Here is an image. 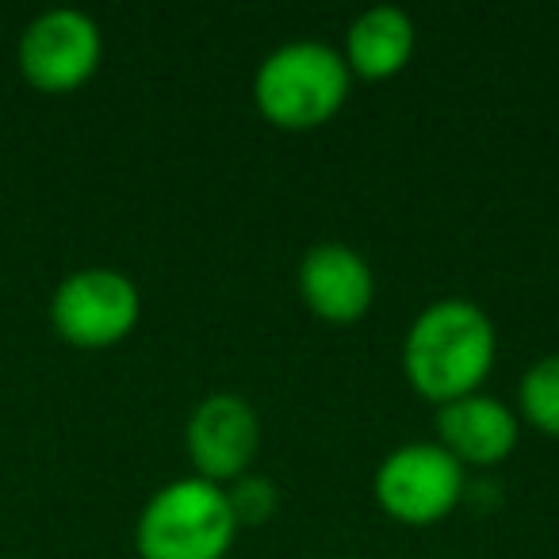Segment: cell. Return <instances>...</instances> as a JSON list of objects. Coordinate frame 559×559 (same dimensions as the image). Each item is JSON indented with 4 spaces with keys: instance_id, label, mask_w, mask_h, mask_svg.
I'll use <instances>...</instances> for the list:
<instances>
[{
    "instance_id": "30bf717a",
    "label": "cell",
    "mask_w": 559,
    "mask_h": 559,
    "mask_svg": "<svg viewBox=\"0 0 559 559\" xmlns=\"http://www.w3.org/2000/svg\"><path fill=\"white\" fill-rule=\"evenodd\" d=\"M414 16L399 4H372L345 32V62L360 78H391L414 55Z\"/></svg>"
},
{
    "instance_id": "5b68a950",
    "label": "cell",
    "mask_w": 559,
    "mask_h": 559,
    "mask_svg": "<svg viewBox=\"0 0 559 559\" xmlns=\"http://www.w3.org/2000/svg\"><path fill=\"white\" fill-rule=\"evenodd\" d=\"M142 314V296L134 280L119 269H78L58 284L50 299V322L58 337L78 349H108L123 342Z\"/></svg>"
},
{
    "instance_id": "ba28073f",
    "label": "cell",
    "mask_w": 559,
    "mask_h": 559,
    "mask_svg": "<svg viewBox=\"0 0 559 559\" xmlns=\"http://www.w3.org/2000/svg\"><path fill=\"white\" fill-rule=\"evenodd\" d=\"M299 292L326 322H357L376 299V272L349 241H314L299 261Z\"/></svg>"
},
{
    "instance_id": "4fadbf2b",
    "label": "cell",
    "mask_w": 559,
    "mask_h": 559,
    "mask_svg": "<svg viewBox=\"0 0 559 559\" xmlns=\"http://www.w3.org/2000/svg\"><path fill=\"white\" fill-rule=\"evenodd\" d=\"M556 238H559V223H556Z\"/></svg>"
},
{
    "instance_id": "52a82bcc",
    "label": "cell",
    "mask_w": 559,
    "mask_h": 559,
    "mask_svg": "<svg viewBox=\"0 0 559 559\" xmlns=\"http://www.w3.org/2000/svg\"><path fill=\"white\" fill-rule=\"evenodd\" d=\"M185 449L195 464V475L211 483H230L249 472L257 449H261V418L234 391H215L200 399L188 414Z\"/></svg>"
},
{
    "instance_id": "8fae6325",
    "label": "cell",
    "mask_w": 559,
    "mask_h": 559,
    "mask_svg": "<svg viewBox=\"0 0 559 559\" xmlns=\"http://www.w3.org/2000/svg\"><path fill=\"white\" fill-rule=\"evenodd\" d=\"M518 406L540 433L559 437V353L533 360L521 372L518 383Z\"/></svg>"
},
{
    "instance_id": "6da1fadb",
    "label": "cell",
    "mask_w": 559,
    "mask_h": 559,
    "mask_svg": "<svg viewBox=\"0 0 559 559\" xmlns=\"http://www.w3.org/2000/svg\"><path fill=\"white\" fill-rule=\"evenodd\" d=\"M498 353L495 319L460 296L433 299L403 337V372L437 406L479 391Z\"/></svg>"
},
{
    "instance_id": "7c38bea8",
    "label": "cell",
    "mask_w": 559,
    "mask_h": 559,
    "mask_svg": "<svg viewBox=\"0 0 559 559\" xmlns=\"http://www.w3.org/2000/svg\"><path fill=\"white\" fill-rule=\"evenodd\" d=\"M226 502H230L234 521L241 525H264L280 510V487L261 472H246L226 483Z\"/></svg>"
},
{
    "instance_id": "3957f363",
    "label": "cell",
    "mask_w": 559,
    "mask_h": 559,
    "mask_svg": "<svg viewBox=\"0 0 559 559\" xmlns=\"http://www.w3.org/2000/svg\"><path fill=\"white\" fill-rule=\"evenodd\" d=\"M238 536L226 490L200 475H185L146 498L134 521L139 559H223Z\"/></svg>"
},
{
    "instance_id": "7a4b0ae2",
    "label": "cell",
    "mask_w": 559,
    "mask_h": 559,
    "mask_svg": "<svg viewBox=\"0 0 559 559\" xmlns=\"http://www.w3.org/2000/svg\"><path fill=\"white\" fill-rule=\"evenodd\" d=\"M253 100L276 127L311 131L349 100V62L322 39H288L253 73Z\"/></svg>"
},
{
    "instance_id": "8992f818",
    "label": "cell",
    "mask_w": 559,
    "mask_h": 559,
    "mask_svg": "<svg viewBox=\"0 0 559 559\" xmlns=\"http://www.w3.org/2000/svg\"><path fill=\"white\" fill-rule=\"evenodd\" d=\"M100 27L81 9H50L20 39V73L43 93H70L100 66Z\"/></svg>"
},
{
    "instance_id": "277c9868",
    "label": "cell",
    "mask_w": 559,
    "mask_h": 559,
    "mask_svg": "<svg viewBox=\"0 0 559 559\" xmlns=\"http://www.w3.org/2000/svg\"><path fill=\"white\" fill-rule=\"evenodd\" d=\"M376 502L406 525L441 521L467 490V467L441 441H406L376 467Z\"/></svg>"
},
{
    "instance_id": "9c48e42d",
    "label": "cell",
    "mask_w": 559,
    "mask_h": 559,
    "mask_svg": "<svg viewBox=\"0 0 559 559\" xmlns=\"http://www.w3.org/2000/svg\"><path fill=\"white\" fill-rule=\"evenodd\" d=\"M437 441L464 467H495L518 444V414L487 391H472L437 406Z\"/></svg>"
},
{
    "instance_id": "5bb4252c",
    "label": "cell",
    "mask_w": 559,
    "mask_h": 559,
    "mask_svg": "<svg viewBox=\"0 0 559 559\" xmlns=\"http://www.w3.org/2000/svg\"><path fill=\"white\" fill-rule=\"evenodd\" d=\"M349 559H353V556H349Z\"/></svg>"
}]
</instances>
